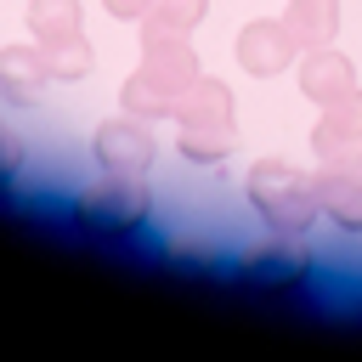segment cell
Masks as SVG:
<instances>
[{"mask_svg":"<svg viewBox=\"0 0 362 362\" xmlns=\"http://www.w3.org/2000/svg\"><path fill=\"white\" fill-rule=\"evenodd\" d=\"M192 79H198V51L187 45V34L141 23V68L124 79L119 102L136 119H175V107L192 90Z\"/></svg>","mask_w":362,"mask_h":362,"instance_id":"6da1fadb","label":"cell"},{"mask_svg":"<svg viewBox=\"0 0 362 362\" xmlns=\"http://www.w3.org/2000/svg\"><path fill=\"white\" fill-rule=\"evenodd\" d=\"M175 141H181V158L192 164H221L238 141V107H232V90L221 79H192V90L181 96L175 107Z\"/></svg>","mask_w":362,"mask_h":362,"instance_id":"7a4b0ae2","label":"cell"},{"mask_svg":"<svg viewBox=\"0 0 362 362\" xmlns=\"http://www.w3.org/2000/svg\"><path fill=\"white\" fill-rule=\"evenodd\" d=\"M147 215H153V192H147L141 175L102 170L74 192V221L85 232H96V238H130V232L147 226Z\"/></svg>","mask_w":362,"mask_h":362,"instance_id":"3957f363","label":"cell"},{"mask_svg":"<svg viewBox=\"0 0 362 362\" xmlns=\"http://www.w3.org/2000/svg\"><path fill=\"white\" fill-rule=\"evenodd\" d=\"M249 192V209L277 226V232H311L317 226V192H311V175H300L288 158H260L243 181Z\"/></svg>","mask_w":362,"mask_h":362,"instance_id":"277c9868","label":"cell"},{"mask_svg":"<svg viewBox=\"0 0 362 362\" xmlns=\"http://www.w3.org/2000/svg\"><path fill=\"white\" fill-rule=\"evenodd\" d=\"M311 266L317 260H311L305 238L300 232H277V226H266V238H255V243L238 249V272L255 288H294V283L311 277Z\"/></svg>","mask_w":362,"mask_h":362,"instance_id":"5b68a950","label":"cell"},{"mask_svg":"<svg viewBox=\"0 0 362 362\" xmlns=\"http://www.w3.org/2000/svg\"><path fill=\"white\" fill-rule=\"evenodd\" d=\"M90 153H96V164H102V170H113V175H147V170H153V153H158V141H153L147 119L124 113V119H107V124H96V136H90Z\"/></svg>","mask_w":362,"mask_h":362,"instance_id":"8992f818","label":"cell"},{"mask_svg":"<svg viewBox=\"0 0 362 362\" xmlns=\"http://www.w3.org/2000/svg\"><path fill=\"white\" fill-rule=\"evenodd\" d=\"M311 147H317L322 164H362V90H351L339 102H322Z\"/></svg>","mask_w":362,"mask_h":362,"instance_id":"52a82bcc","label":"cell"},{"mask_svg":"<svg viewBox=\"0 0 362 362\" xmlns=\"http://www.w3.org/2000/svg\"><path fill=\"white\" fill-rule=\"evenodd\" d=\"M294 51H300V40L288 34V23L277 17H255V23H243V34H238V68L243 74H255V79H272V74H283L288 62H294Z\"/></svg>","mask_w":362,"mask_h":362,"instance_id":"ba28073f","label":"cell"},{"mask_svg":"<svg viewBox=\"0 0 362 362\" xmlns=\"http://www.w3.org/2000/svg\"><path fill=\"white\" fill-rule=\"evenodd\" d=\"M311 192L322 221H334L339 232H362V164H322V175H311Z\"/></svg>","mask_w":362,"mask_h":362,"instance_id":"9c48e42d","label":"cell"},{"mask_svg":"<svg viewBox=\"0 0 362 362\" xmlns=\"http://www.w3.org/2000/svg\"><path fill=\"white\" fill-rule=\"evenodd\" d=\"M300 90H305L317 107L351 96V90H356V68H351V57L334 51V45H311L305 62H300Z\"/></svg>","mask_w":362,"mask_h":362,"instance_id":"30bf717a","label":"cell"},{"mask_svg":"<svg viewBox=\"0 0 362 362\" xmlns=\"http://www.w3.org/2000/svg\"><path fill=\"white\" fill-rule=\"evenodd\" d=\"M51 85V68H45V51L40 40L34 45H6L0 51V96L6 102H40V90Z\"/></svg>","mask_w":362,"mask_h":362,"instance_id":"8fae6325","label":"cell"},{"mask_svg":"<svg viewBox=\"0 0 362 362\" xmlns=\"http://www.w3.org/2000/svg\"><path fill=\"white\" fill-rule=\"evenodd\" d=\"M283 23H288V34L300 40V51L334 45V34H339V0H288Z\"/></svg>","mask_w":362,"mask_h":362,"instance_id":"7c38bea8","label":"cell"},{"mask_svg":"<svg viewBox=\"0 0 362 362\" xmlns=\"http://www.w3.org/2000/svg\"><path fill=\"white\" fill-rule=\"evenodd\" d=\"M79 23H85L79 0H28V34H34L40 45H45V40L79 34Z\"/></svg>","mask_w":362,"mask_h":362,"instance_id":"4fadbf2b","label":"cell"},{"mask_svg":"<svg viewBox=\"0 0 362 362\" xmlns=\"http://www.w3.org/2000/svg\"><path fill=\"white\" fill-rule=\"evenodd\" d=\"M40 51H45V68H51V79H57V85H74V79H85V74H90V40H85V34L45 40Z\"/></svg>","mask_w":362,"mask_h":362,"instance_id":"5bb4252c","label":"cell"},{"mask_svg":"<svg viewBox=\"0 0 362 362\" xmlns=\"http://www.w3.org/2000/svg\"><path fill=\"white\" fill-rule=\"evenodd\" d=\"M204 11H209V0H158L141 23H147V28H175V34H192V28L204 23Z\"/></svg>","mask_w":362,"mask_h":362,"instance_id":"9a60e30c","label":"cell"},{"mask_svg":"<svg viewBox=\"0 0 362 362\" xmlns=\"http://www.w3.org/2000/svg\"><path fill=\"white\" fill-rule=\"evenodd\" d=\"M17 170H23V136L0 119V181H11Z\"/></svg>","mask_w":362,"mask_h":362,"instance_id":"2e32d148","label":"cell"},{"mask_svg":"<svg viewBox=\"0 0 362 362\" xmlns=\"http://www.w3.org/2000/svg\"><path fill=\"white\" fill-rule=\"evenodd\" d=\"M107 6V17H119V23H136V17H147L158 0H102Z\"/></svg>","mask_w":362,"mask_h":362,"instance_id":"e0dca14e","label":"cell"}]
</instances>
